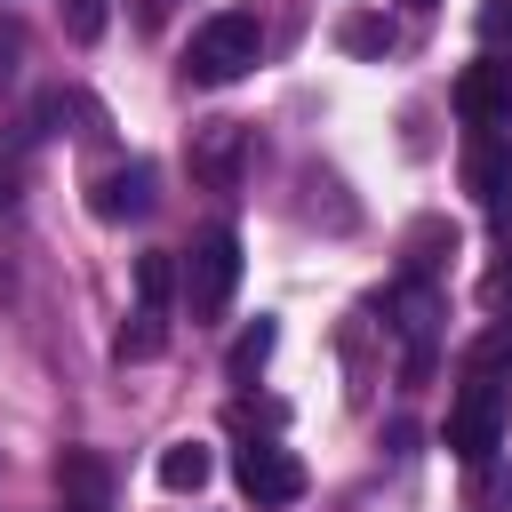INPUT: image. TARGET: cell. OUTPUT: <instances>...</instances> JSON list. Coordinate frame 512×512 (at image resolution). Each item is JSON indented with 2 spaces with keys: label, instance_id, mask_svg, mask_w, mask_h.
<instances>
[{
  "label": "cell",
  "instance_id": "obj_20",
  "mask_svg": "<svg viewBox=\"0 0 512 512\" xmlns=\"http://www.w3.org/2000/svg\"><path fill=\"white\" fill-rule=\"evenodd\" d=\"M472 24H480V40H488L496 56L512 48V0H480V16H472Z\"/></svg>",
  "mask_w": 512,
  "mask_h": 512
},
{
  "label": "cell",
  "instance_id": "obj_9",
  "mask_svg": "<svg viewBox=\"0 0 512 512\" xmlns=\"http://www.w3.org/2000/svg\"><path fill=\"white\" fill-rule=\"evenodd\" d=\"M56 496H64V512H112V464L96 448H64L56 456Z\"/></svg>",
  "mask_w": 512,
  "mask_h": 512
},
{
  "label": "cell",
  "instance_id": "obj_13",
  "mask_svg": "<svg viewBox=\"0 0 512 512\" xmlns=\"http://www.w3.org/2000/svg\"><path fill=\"white\" fill-rule=\"evenodd\" d=\"M272 344H280V328H272V320H248V328L232 336V352H224V376H232V384H248V376L272 360Z\"/></svg>",
  "mask_w": 512,
  "mask_h": 512
},
{
  "label": "cell",
  "instance_id": "obj_23",
  "mask_svg": "<svg viewBox=\"0 0 512 512\" xmlns=\"http://www.w3.org/2000/svg\"><path fill=\"white\" fill-rule=\"evenodd\" d=\"M160 16H168V0H144V24H160Z\"/></svg>",
  "mask_w": 512,
  "mask_h": 512
},
{
  "label": "cell",
  "instance_id": "obj_22",
  "mask_svg": "<svg viewBox=\"0 0 512 512\" xmlns=\"http://www.w3.org/2000/svg\"><path fill=\"white\" fill-rule=\"evenodd\" d=\"M16 72H24V24H16V16H0V88H8Z\"/></svg>",
  "mask_w": 512,
  "mask_h": 512
},
{
  "label": "cell",
  "instance_id": "obj_19",
  "mask_svg": "<svg viewBox=\"0 0 512 512\" xmlns=\"http://www.w3.org/2000/svg\"><path fill=\"white\" fill-rule=\"evenodd\" d=\"M480 304H488V312H504V304H512V240L496 248V264H488V280H480Z\"/></svg>",
  "mask_w": 512,
  "mask_h": 512
},
{
  "label": "cell",
  "instance_id": "obj_3",
  "mask_svg": "<svg viewBox=\"0 0 512 512\" xmlns=\"http://www.w3.org/2000/svg\"><path fill=\"white\" fill-rule=\"evenodd\" d=\"M504 416H512V400H504V376H472L464 368V392H456V408H448V456L456 464H488L496 448H504Z\"/></svg>",
  "mask_w": 512,
  "mask_h": 512
},
{
  "label": "cell",
  "instance_id": "obj_21",
  "mask_svg": "<svg viewBox=\"0 0 512 512\" xmlns=\"http://www.w3.org/2000/svg\"><path fill=\"white\" fill-rule=\"evenodd\" d=\"M64 32H72V40L88 48V40L104 32V0H64Z\"/></svg>",
  "mask_w": 512,
  "mask_h": 512
},
{
  "label": "cell",
  "instance_id": "obj_7",
  "mask_svg": "<svg viewBox=\"0 0 512 512\" xmlns=\"http://www.w3.org/2000/svg\"><path fill=\"white\" fill-rule=\"evenodd\" d=\"M456 120L464 128H504L512 120V56H480V64H464L456 72Z\"/></svg>",
  "mask_w": 512,
  "mask_h": 512
},
{
  "label": "cell",
  "instance_id": "obj_5",
  "mask_svg": "<svg viewBox=\"0 0 512 512\" xmlns=\"http://www.w3.org/2000/svg\"><path fill=\"white\" fill-rule=\"evenodd\" d=\"M232 480H240L248 504H296V496H304V464H296V448H280V440H248L240 464H232Z\"/></svg>",
  "mask_w": 512,
  "mask_h": 512
},
{
  "label": "cell",
  "instance_id": "obj_2",
  "mask_svg": "<svg viewBox=\"0 0 512 512\" xmlns=\"http://www.w3.org/2000/svg\"><path fill=\"white\" fill-rule=\"evenodd\" d=\"M240 288V232L232 224H200L192 248H184V312L192 320H216Z\"/></svg>",
  "mask_w": 512,
  "mask_h": 512
},
{
  "label": "cell",
  "instance_id": "obj_17",
  "mask_svg": "<svg viewBox=\"0 0 512 512\" xmlns=\"http://www.w3.org/2000/svg\"><path fill=\"white\" fill-rule=\"evenodd\" d=\"M464 368H472V376H504V368H512V320H496V328L472 344V360H464Z\"/></svg>",
  "mask_w": 512,
  "mask_h": 512
},
{
  "label": "cell",
  "instance_id": "obj_15",
  "mask_svg": "<svg viewBox=\"0 0 512 512\" xmlns=\"http://www.w3.org/2000/svg\"><path fill=\"white\" fill-rule=\"evenodd\" d=\"M168 288H176L168 248H144V256H136V304H144V312H168Z\"/></svg>",
  "mask_w": 512,
  "mask_h": 512
},
{
  "label": "cell",
  "instance_id": "obj_14",
  "mask_svg": "<svg viewBox=\"0 0 512 512\" xmlns=\"http://www.w3.org/2000/svg\"><path fill=\"white\" fill-rule=\"evenodd\" d=\"M112 352H120V360H160V352H168V312H144V304H136V320L120 328Z\"/></svg>",
  "mask_w": 512,
  "mask_h": 512
},
{
  "label": "cell",
  "instance_id": "obj_10",
  "mask_svg": "<svg viewBox=\"0 0 512 512\" xmlns=\"http://www.w3.org/2000/svg\"><path fill=\"white\" fill-rule=\"evenodd\" d=\"M32 128H40V136H104L112 120H104V104H96L88 88H40Z\"/></svg>",
  "mask_w": 512,
  "mask_h": 512
},
{
  "label": "cell",
  "instance_id": "obj_6",
  "mask_svg": "<svg viewBox=\"0 0 512 512\" xmlns=\"http://www.w3.org/2000/svg\"><path fill=\"white\" fill-rule=\"evenodd\" d=\"M464 192L504 224L512 216V136L504 128H472V144H464Z\"/></svg>",
  "mask_w": 512,
  "mask_h": 512
},
{
  "label": "cell",
  "instance_id": "obj_11",
  "mask_svg": "<svg viewBox=\"0 0 512 512\" xmlns=\"http://www.w3.org/2000/svg\"><path fill=\"white\" fill-rule=\"evenodd\" d=\"M208 472H216V456H208L200 440H168V448H160V464H152V480H160L168 496H200V488H208Z\"/></svg>",
  "mask_w": 512,
  "mask_h": 512
},
{
  "label": "cell",
  "instance_id": "obj_12",
  "mask_svg": "<svg viewBox=\"0 0 512 512\" xmlns=\"http://www.w3.org/2000/svg\"><path fill=\"white\" fill-rule=\"evenodd\" d=\"M336 48H344V56H392V48H400V32H392V16L352 8V16H336Z\"/></svg>",
  "mask_w": 512,
  "mask_h": 512
},
{
  "label": "cell",
  "instance_id": "obj_8",
  "mask_svg": "<svg viewBox=\"0 0 512 512\" xmlns=\"http://www.w3.org/2000/svg\"><path fill=\"white\" fill-rule=\"evenodd\" d=\"M88 208L104 224H128V216H152V168L144 160H112L88 176Z\"/></svg>",
  "mask_w": 512,
  "mask_h": 512
},
{
  "label": "cell",
  "instance_id": "obj_1",
  "mask_svg": "<svg viewBox=\"0 0 512 512\" xmlns=\"http://www.w3.org/2000/svg\"><path fill=\"white\" fill-rule=\"evenodd\" d=\"M256 56H264V24H256L248 8H224V16H208V24L192 32L184 80H192V88H232V80L256 72Z\"/></svg>",
  "mask_w": 512,
  "mask_h": 512
},
{
  "label": "cell",
  "instance_id": "obj_18",
  "mask_svg": "<svg viewBox=\"0 0 512 512\" xmlns=\"http://www.w3.org/2000/svg\"><path fill=\"white\" fill-rule=\"evenodd\" d=\"M408 248H416V256H408V272H416V280H432V264H440V248H456V232H448V224H416V240H408Z\"/></svg>",
  "mask_w": 512,
  "mask_h": 512
},
{
  "label": "cell",
  "instance_id": "obj_4",
  "mask_svg": "<svg viewBox=\"0 0 512 512\" xmlns=\"http://www.w3.org/2000/svg\"><path fill=\"white\" fill-rule=\"evenodd\" d=\"M248 152H256L248 120H200L192 144H184V160H192V176H200L208 192H232V184L248 176Z\"/></svg>",
  "mask_w": 512,
  "mask_h": 512
},
{
  "label": "cell",
  "instance_id": "obj_16",
  "mask_svg": "<svg viewBox=\"0 0 512 512\" xmlns=\"http://www.w3.org/2000/svg\"><path fill=\"white\" fill-rule=\"evenodd\" d=\"M24 176H32V144H24V128H0V200H16Z\"/></svg>",
  "mask_w": 512,
  "mask_h": 512
},
{
  "label": "cell",
  "instance_id": "obj_24",
  "mask_svg": "<svg viewBox=\"0 0 512 512\" xmlns=\"http://www.w3.org/2000/svg\"><path fill=\"white\" fill-rule=\"evenodd\" d=\"M408 8H432V0H408Z\"/></svg>",
  "mask_w": 512,
  "mask_h": 512
}]
</instances>
